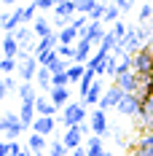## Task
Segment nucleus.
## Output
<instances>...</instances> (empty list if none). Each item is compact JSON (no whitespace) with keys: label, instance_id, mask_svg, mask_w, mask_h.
Wrapping results in <instances>:
<instances>
[{"label":"nucleus","instance_id":"0eeeda50","mask_svg":"<svg viewBox=\"0 0 153 156\" xmlns=\"http://www.w3.org/2000/svg\"><path fill=\"white\" fill-rule=\"evenodd\" d=\"M89 126H92V135H105L107 132V110L102 108H94L92 113H89Z\"/></svg>","mask_w":153,"mask_h":156},{"label":"nucleus","instance_id":"680f3d73","mask_svg":"<svg viewBox=\"0 0 153 156\" xmlns=\"http://www.w3.org/2000/svg\"><path fill=\"white\" fill-rule=\"evenodd\" d=\"M151 22H153V19H151Z\"/></svg>","mask_w":153,"mask_h":156},{"label":"nucleus","instance_id":"a19ab883","mask_svg":"<svg viewBox=\"0 0 153 156\" xmlns=\"http://www.w3.org/2000/svg\"><path fill=\"white\" fill-rule=\"evenodd\" d=\"M73 81L67 76V70H62V73H54V81H51V86H70Z\"/></svg>","mask_w":153,"mask_h":156},{"label":"nucleus","instance_id":"9b49d317","mask_svg":"<svg viewBox=\"0 0 153 156\" xmlns=\"http://www.w3.org/2000/svg\"><path fill=\"white\" fill-rule=\"evenodd\" d=\"M57 46H59V32H51L48 38H40V41H38L35 57L40 59V57H46V54H51V51H57Z\"/></svg>","mask_w":153,"mask_h":156},{"label":"nucleus","instance_id":"9d476101","mask_svg":"<svg viewBox=\"0 0 153 156\" xmlns=\"http://www.w3.org/2000/svg\"><path fill=\"white\" fill-rule=\"evenodd\" d=\"M113 83L121 86L123 92H137V89H140V76L134 73V70H129V73H118V76L113 78Z\"/></svg>","mask_w":153,"mask_h":156},{"label":"nucleus","instance_id":"c9c22d12","mask_svg":"<svg viewBox=\"0 0 153 156\" xmlns=\"http://www.w3.org/2000/svg\"><path fill=\"white\" fill-rule=\"evenodd\" d=\"M48 156H70V151H67V145L62 140H54L48 145Z\"/></svg>","mask_w":153,"mask_h":156},{"label":"nucleus","instance_id":"cd10ccee","mask_svg":"<svg viewBox=\"0 0 153 156\" xmlns=\"http://www.w3.org/2000/svg\"><path fill=\"white\" fill-rule=\"evenodd\" d=\"M16 94H19V100H22V102H35V100L40 97V92H38V89H35L32 83H22Z\"/></svg>","mask_w":153,"mask_h":156},{"label":"nucleus","instance_id":"4be33fe9","mask_svg":"<svg viewBox=\"0 0 153 156\" xmlns=\"http://www.w3.org/2000/svg\"><path fill=\"white\" fill-rule=\"evenodd\" d=\"M92 48H97V46H94L89 38H81V41L75 43V62L86 65V62H89V51H92Z\"/></svg>","mask_w":153,"mask_h":156},{"label":"nucleus","instance_id":"6ab92c4d","mask_svg":"<svg viewBox=\"0 0 153 156\" xmlns=\"http://www.w3.org/2000/svg\"><path fill=\"white\" fill-rule=\"evenodd\" d=\"M105 24H102V22H92V19H89V27H86V35H83V38H89V41H92L94 46H99V43H102V38H105Z\"/></svg>","mask_w":153,"mask_h":156},{"label":"nucleus","instance_id":"412c9836","mask_svg":"<svg viewBox=\"0 0 153 156\" xmlns=\"http://www.w3.org/2000/svg\"><path fill=\"white\" fill-rule=\"evenodd\" d=\"M35 110H38V116H57V113H62L51 100H46V94H40V97L35 100Z\"/></svg>","mask_w":153,"mask_h":156},{"label":"nucleus","instance_id":"72a5a7b5","mask_svg":"<svg viewBox=\"0 0 153 156\" xmlns=\"http://www.w3.org/2000/svg\"><path fill=\"white\" fill-rule=\"evenodd\" d=\"M102 48H107L110 54H116V48H118V38L113 35V30H107L105 32V38H102V43H99Z\"/></svg>","mask_w":153,"mask_h":156},{"label":"nucleus","instance_id":"20e7f679","mask_svg":"<svg viewBox=\"0 0 153 156\" xmlns=\"http://www.w3.org/2000/svg\"><path fill=\"white\" fill-rule=\"evenodd\" d=\"M140 108H142V97H140L137 92H126L121 97V102H118V113L121 116H132V119H137L140 116Z\"/></svg>","mask_w":153,"mask_h":156},{"label":"nucleus","instance_id":"052dcab7","mask_svg":"<svg viewBox=\"0 0 153 156\" xmlns=\"http://www.w3.org/2000/svg\"><path fill=\"white\" fill-rule=\"evenodd\" d=\"M0 59H3V57H0Z\"/></svg>","mask_w":153,"mask_h":156},{"label":"nucleus","instance_id":"a211bd4d","mask_svg":"<svg viewBox=\"0 0 153 156\" xmlns=\"http://www.w3.org/2000/svg\"><path fill=\"white\" fill-rule=\"evenodd\" d=\"M3 57H11V59H16V57H19V48H22V43H19V41H16L14 38V32H5V35H3Z\"/></svg>","mask_w":153,"mask_h":156},{"label":"nucleus","instance_id":"49530a36","mask_svg":"<svg viewBox=\"0 0 153 156\" xmlns=\"http://www.w3.org/2000/svg\"><path fill=\"white\" fill-rule=\"evenodd\" d=\"M22 145H19V140H11V156H22Z\"/></svg>","mask_w":153,"mask_h":156},{"label":"nucleus","instance_id":"bb28decb","mask_svg":"<svg viewBox=\"0 0 153 156\" xmlns=\"http://www.w3.org/2000/svg\"><path fill=\"white\" fill-rule=\"evenodd\" d=\"M54 16H67L70 22L78 16V8L73 0H67V3H57V8H54Z\"/></svg>","mask_w":153,"mask_h":156},{"label":"nucleus","instance_id":"58836bf2","mask_svg":"<svg viewBox=\"0 0 153 156\" xmlns=\"http://www.w3.org/2000/svg\"><path fill=\"white\" fill-rule=\"evenodd\" d=\"M57 54L67 62H75V46H57Z\"/></svg>","mask_w":153,"mask_h":156},{"label":"nucleus","instance_id":"a878e982","mask_svg":"<svg viewBox=\"0 0 153 156\" xmlns=\"http://www.w3.org/2000/svg\"><path fill=\"white\" fill-rule=\"evenodd\" d=\"M105 145H102V137L99 135H89V143H86V156H105Z\"/></svg>","mask_w":153,"mask_h":156},{"label":"nucleus","instance_id":"5fc2aeb1","mask_svg":"<svg viewBox=\"0 0 153 156\" xmlns=\"http://www.w3.org/2000/svg\"><path fill=\"white\" fill-rule=\"evenodd\" d=\"M107 3H113V5H121L123 0H107Z\"/></svg>","mask_w":153,"mask_h":156},{"label":"nucleus","instance_id":"ddd939ff","mask_svg":"<svg viewBox=\"0 0 153 156\" xmlns=\"http://www.w3.org/2000/svg\"><path fill=\"white\" fill-rule=\"evenodd\" d=\"M134 156H153V129H145L134 143Z\"/></svg>","mask_w":153,"mask_h":156},{"label":"nucleus","instance_id":"4d7b16f0","mask_svg":"<svg viewBox=\"0 0 153 156\" xmlns=\"http://www.w3.org/2000/svg\"><path fill=\"white\" fill-rule=\"evenodd\" d=\"M57 3H67V0H57Z\"/></svg>","mask_w":153,"mask_h":156},{"label":"nucleus","instance_id":"7ed1b4c3","mask_svg":"<svg viewBox=\"0 0 153 156\" xmlns=\"http://www.w3.org/2000/svg\"><path fill=\"white\" fill-rule=\"evenodd\" d=\"M0 121L5 126V140H19L22 135H24V124H22V119H19V113H8V110H3V116H0Z\"/></svg>","mask_w":153,"mask_h":156},{"label":"nucleus","instance_id":"39448f33","mask_svg":"<svg viewBox=\"0 0 153 156\" xmlns=\"http://www.w3.org/2000/svg\"><path fill=\"white\" fill-rule=\"evenodd\" d=\"M134 73L145 78H153V51L148 46H142L134 54Z\"/></svg>","mask_w":153,"mask_h":156},{"label":"nucleus","instance_id":"7c9ffc66","mask_svg":"<svg viewBox=\"0 0 153 156\" xmlns=\"http://www.w3.org/2000/svg\"><path fill=\"white\" fill-rule=\"evenodd\" d=\"M118 19H121V8L110 3V5H107V11H105V19H102V24H110V27H113Z\"/></svg>","mask_w":153,"mask_h":156},{"label":"nucleus","instance_id":"dca6fc26","mask_svg":"<svg viewBox=\"0 0 153 156\" xmlns=\"http://www.w3.org/2000/svg\"><path fill=\"white\" fill-rule=\"evenodd\" d=\"M107 57H110V51H107V48H102V46H97V48H94V54L89 57L86 67H89V70H94V73H102V67H105Z\"/></svg>","mask_w":153,"mask_h":156},{"label":"nucleus","instance_id":"c756f323","mask_svg":"<svg viewBox=\"0 0 153 156\" xmlns=\"http://www.w3.org/2000/svg\"><path fill=\"white\" fill-rule=\"evenodd\" d=\"M14 38L19 41V43H22V46H32V38H35V32H32V27L22 24V27L14 32Z\"/></svg>","mask_w":153,"mask_h":156},{"label":"nucleus","instance_id":"5701e85b","mask_svg":"<svg viewBox=\"0 0 153 156\" xmlns=\"http://www.w3.org/2000/svg\"><path fill=\"white\" fill-rule=\"evenodd\" d=\"M51 81H54V73L48 70V67H38V76H35V83H38V89H43V92L48 94V89H51ZM40 92V94H43Z\"/></svg>","mask_w":153,"mask_h":156},{"label":"nucleus","instance_id":"f03ea898","mask_svg":"<svg viewBox=\"0 0 153 156\" xmlns=\"http://www.w3.org/2000/svg\"><path fill=\"white\" fill-rule=\"evenodd\" d=\"M140 48H142V41H140L137 30L129 24V32L123 35L121 41H118V48H116V57H123V54H129V57H134Z\"/></svg>","mask_w":153,"mask_h":156},{"label":"nucleus","instance_id":"f704fd0d","mask_svg":"<svg viewBox=\"0 0 153 156\" xmlns=\"http://www.w3.org/2000/svg\"><path fill=\"white\" fill-rule=\"evenodd\" d=\"M83 73H86V65H81V62H73L70 67H67V76H70V81L75 83V81H81L83 78Z\"/></svg>","mask_w":153,"mask_h":156},{"label":"nucleus","instance_id":"13d9d810","mask_svg":"<svg viewBox=\"0 0 153 156\" xmlns=\"http://www.w3.org/2000/svg\"><path fill=\"white\" fill-rule=\"evenodd\" d=\"M0 108H3V102H0ZM0 116H3V113H0Z\"/></svg>","mask_w":153,"mask_h":156},{"label":"nucleus","instance_id":"4c0bfd02","mask_svg":"<svg viewBox=\"0 0 153 156\" xmlns=\"http://www.w3.org/2000/svg\"><path fill=\"white\" fill-rule=\"evenodd\" d=\"M105 11H107V3H97L92 8V14H89V19H92V22H102V19H105Z\"/></svg>","mask_w":153,"mask_h":156},{"label":"nucleus","instance_id":"603ef678","mask_svg":"<svg viewBox=\"0 0 153 156\" xmlns=\"http://www.w3.org/2000/svg\"><path fill=\"white\" fill-rule=\"evenodd\" d=\"M0 140H5V126H3V121H0Z\"/></svg>","mask_w":153,"mask_h":156},{"label":"nucleus","instance_id":"bf43d9fd","mask_svg":"<svg viewBox=\"0 0 153 156\" xmlns=\"http://www.w3.org/2000/svg\"><path fill=\"white\" fill-rule=\"evenodd\" d=\"M105 156H113V154H105Z\"/></svg>","mask_w":153,"mask_h":156},{"label":"nucleus","instance_id":"2eb2a0df","mask_svg":"<svg viewBox=\"0 0 153 156\" xmlns=\"http://www.w3.org/2000/svg\"><path fill=\"white\" fill-rule=\"evenodd\" d=\"M54 126H57V116H38L35 124H32V132L48 137V135H54Z\"/></svg>","mask_w":153,"mask_h":156},{"label":"nucleus","instance_id":"e433bc0d","mask_svg":"<svg viewBox=\"0 0 153 156\" xmlns=\"http://www.w3.org/2000/svg\"><path fill=\"white\" fill-rule=\"evenodd\" d=\"M73 3H75L78 14H86V16H89V14H92V8L99 3V0H73Z\"/></svg>","mask_w":153,"mask_h":156},{"label":"nucleus","instance_id":"c85d7f7f","mask_svg":"<svg viewBox=\"0 0 153 156\" xmlns=\"http://www.w3.org/2000/svg\"><path fill=\"white\" fill-rule=\"evenodd\" d=\"M27 148L35 151V154H43V151H46V137L38 135V132H32L30 137H27Z\"/></svg>","mask_w":153,"mask_h":156},{"label":"nucleus","instance_id":"4468645a","mask_svg":"<svg viewBox=\"0 0 153 156\" xmlns=\"http://www.w3.org/2000/svg\"><path fill=\"white\" fill-rule=\"evenodd\" d=\"M137 121H140V126H142V129H153V94L142 100V108H140Z\"/></svg>","mask_w":153,"mask_h":156},{"label":"nucleus","instance_id":"79ce46f5","mask_svg":"<svg viewBox=\"0 0 153 156\" xmlns=\"http://www.w3.org/2000/svg\"><path fill=\"white\" fill-rule=\"evenodd\" d=\"M110 30H113V35H116V38H118V41H121L123 35H126V32H129V24H126V22H121V19H118V22H116V24H113V27H110Z\"/></svg>","mask_w":153,"mask_h":156},{"label":"nucleus","instance_id":"f257e3e1","mask_svg":"<svg viewBox=\"0 0 153 156\" xmlns=\"http://www.w3.org/2000/svg\"><path fill=\"white\" fill-rule=\"evenodd\" d=\"M59 119H62V124H64V129H67V126H78V124H83V121L89 119V108H86L83 102H67V105L62 108Z\"/></svg>","mask_w":153,"mask_h":156},{"label":"nucleus","instance_id":"aec40b11","mask_svg":"<svg viewBox=\"0 0 153 156\" xmlns=\"http://www.w3.org/2000/svg\"><path fill=\"white\" fill-rule=\"evenodd\" d=\"M19 119H22L24 129H32L35 119H38V110H35V102H22V108H19Z\"/></svg>","mask_w":153,"mask_h":156},{"label":"nucleus","instance_id":"09e8293b","mask_svg":"<svg viewBox=\"0 0 153 156\" xmlns=\"http://www.w3.org/2000/svg\"><path fill=\"white\" fill-rule=\"evenodd\" d=\"M132 5H134V0H123L118 8H121V14H129V11H132Z\"/></svg>","mask_w":153,"mask_h":156},{"label":"nucleus","instance_id":"a18cd8bd","mask_svg":"<svg viewBox=\"0 0 153 156\" xmlns=\"http://www.w3.org/2000/svg\"><path fill=\"white\" fill-rule=\"evenodd\" d=\"M64 27H70V19H67V16H54V30L59 32V30H64Z\"/></svg>","mask_w":153,"mask_h":156},{"label":"nucleus","instance_id":"de8ad7c7","mask_svg":"<svg viewBox=\"0 0 153 156\" xmlns=\"http://www.w3.org/2000/svg\"><path fill=\"white\" fill-rule=\"evenodd\" d=\"M0 156H11V143L0 140Z\"/></svg>","mask_w":153,"mask_h":156},{"label":"nucleus","instance_id":"ea45409f","mask_svg":"<svg viewBox=\"0 0 153 156\" xmlns=\"http://www.w3.org/2000/svg\"><path fill=\"white\" fill-rule=\"evenodd\" d=\"M137 19H140V22H151V19H153V3H145V5H140Z\"/></svg>","mask_w":153,"mask_h":156},{"label":"nucleus","instance_id":"c03bdc74","mask_svg":"<svg viewBox=\"0 0 153 156\" xmlns=\"http://www.w3.org/2000/svg\"><path fill=\"white\" fill-rule=\"evenodd\" d=\"M35 5H38V11H51V8H57V0H35Z\"/></svg>","mask_w":153,"mask_h":156},{"label":"nucleus","instance_id":"8fccbe9b","mask_svg":"<svg viewBox=\"0 0 153 156\" xmlns=\"http://www.w3.org/2000/svg\"><path fill=\"white\" fill-rule=\"evenodd\" d=\"M70 156H86V145H81V148H75V151H70Z\"/></svg>","mask_w":153,"mask_h":156},{"label":"nucleus","instance_id":"f8f14e48","mask_svg":"<svg viewBox=\"0 0 153 156\" xmlns=\"http://www.w3.org/2000/svg\"><path fill=\"white\" fill-rule=\"evenodd\" d=\"M22 24H27L24 22V5H16L14 11H11V16L3 22V32H16Z\"/></svg>","mask_w":153,"mask_h":156},{"label":"nucleus","instance_id":"f3484780","mask_svg":"<svg viewBox=\"0 0 153 156\" xmlns=\"http://www.w3.org/2000/svg\"><path fill=\"white\" fill-rule=\"evenodd\" d=\"M48 100L62 110L70 102V86H51V89H48Z\"/></svg>","mask_w":153,"mask_h":156},{"label":"nucleus","instance_id":"b1692460","mask_svg":"<svg viewBox=\"0 0 153 156\" xmlns=\"http://www.w3.org/2000/svg\"><path fill=\"white\" fill-rule=\"evenodd\" d=\"M32 32H35V38H48L51 32H57V30H54V24L46 22V16H38L32 22Z\"/></svg>","mask_w":153,"mask_h":156},{"label":"nucleus","instance_id":"473e14b6","mask_svg":"<svg viewBox=\"0 0 153 156\" xmlns=\"http://www.w3.org/2000/svg\"><path fill=\"white\" fill-rule=\"evenodd\" d=\"M102 76H110V78L118 76V59H116V54H110V57H107L105 67H102Z\"/></svg>","mask_w":153,"mask_h":156},{"label":"nucleus","instance_id":"37998d69","mask_svg":"<svg viewBox=\"0 0 153 156\" xmlns=\"http://www.w3.org/2000/svg\"><path fill=\"white\" fill-rule=\"evenodd\" d=\"M3 86H5V89H8V94H11V92H19L22 81H16L14 76H5V78H3Z\"/></svg>","mask_w":153,"mask_h":156},{"label":"nucleus","instance_id":"423d86ee","mask_svg":"<svg viewBox=\"0 0 153 156\" xmlns=\"http://www.w3.org/2000/svg\"><path fill=\"white\" fill-rule=\"evenodd\" d=\"M38 67H40V62L35 59V57H27V59H22L19 62V81L22 83H32L35 81V76H38Z\"/></svg>","mask_w":153,"mask_h":156},{"label":"nucleus","instance_id":"6e6552de","mask_svg":"<svg viewBox=\"0 0 153 156\" xmlns=\"http://www.w3.org/2000/svg\"><path fill=\"white\" fill-rule=\"evenodd\" d=\"M123 94H126V92H123L121 86L110 83V89H105V94H102V100H99V105H97V108H102V110H107V108H118V102H121Z\"/></svg>","mask_w":153,"mask_h":156},{"label":"nucleus","instance_id":"3c124183","mask_svg":"<svg viewBox=\"0 0 153 156\" xmlns=\"http://www.w3.org/2000/svg\"><path fill=\"white\" fill-rule=\"evenodd\" d=\"M5 94H8V89H5V86H3V81H0V102H3V97H5Z\"/></svg>","mask_w":153,"mask_h":156},{"label":"nucleus","instance_id":"1a4fd4ad","mask_svg":"<svg viewBox=\"0 0 153 156\" xmlns=\"http://www.w3.org/2000/svg\"><path fill=\"white\" fill-rule=\"evenodd\" d=\"M102 94H105V83L97 78L92 86H89V92L81 97V102H83L86 108H97V105H99V100H102Z\"/></svg>","mask_w":153,"mask_h":156},{"label":"nucleus","instance_id":"393cba45","mask_svg":"<svg viewBox=\"0 0 153 156\" xmlns=\"http://www.w3.org/2000/svg\"><path fill=\"white\" fill-rule=\"evenodd\" d=\"M78 41H81V32L70 24V27H64V30H59V46H75Z\"/></svg>","mask_w":153,"mask_h":156},{"label":"nucleus","instance_id":"2f4dec72","mask_svg":"<svg viewBox=\"0 0 153 156\" xmlns=\"http://www.w3.org/2000/svg\"><path fill=\"white\" fill-rule=\"evenodd\" d=\"M0 70H3V76H11L19 70V59H11V57H3L0 59Z\"/></svg>","mask_w":153,"mask_h":156},{"label":"nucleus","instance_id":"864d4df0","mask_svg":"<svg viewBox=\"0 0 153 156\" xmlns=\"http://www.w3.org/2000/svg\"><path fill=\"white\" fill-rule=\"evenodd\" d=\"M3 5L8 8V5H16V0H3Z\"/></svg>","mask_w":153,"mask_h":156},{"label":"nucleus","instance_id":"6e6d98bb","mask_svg":"<svg viewBox=\"0 0 153 156\" xmlns=\"http://www.w3.org/2000/svg\"><path fill=\"white\" fill-rule=\"evenodd\" d=\"M3 78H5V76H3V70H0V81H3Z\"/></svg>","mask_w":153,"mask_h":156}]
</instances>
